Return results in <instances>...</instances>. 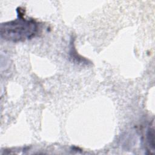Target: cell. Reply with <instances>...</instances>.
<instances>
[{
	"mask_svg": "<svg viewBox=\"0 0 155 155\" xmlns=\"http://www.w3.org/2000/svg\"><path fill=\"white\" fill-rule=\"evenodd\" d=\"M39 23L33 19H26L19 12L18 18L2 23L1 37L13 42H23L34 38L39 31Z\"/></svg>",
	"mask_w": 155,
	"mask_h": 155,
	"instance_id": "6da1fadb",
	"label": "cell"
},
{
	"mask_svg": "<svg viewBox=\"0 0 155 155\" xmlns=\"http://www.w3.org/2000/svg\"><path fill=\"white\" fill-rule=\"evenodd\" d=\"M146 141L148 147H149L150 150L152 151V153L154 151V146H155V142H154V124H153L152 125L149 126L146 131Z\"/></svg>",
	"mask_w": 155,
	"mask_h": 155,
	"instance_id": "7a4b0ae2",
	"label": "cell"
}]
</instances>
